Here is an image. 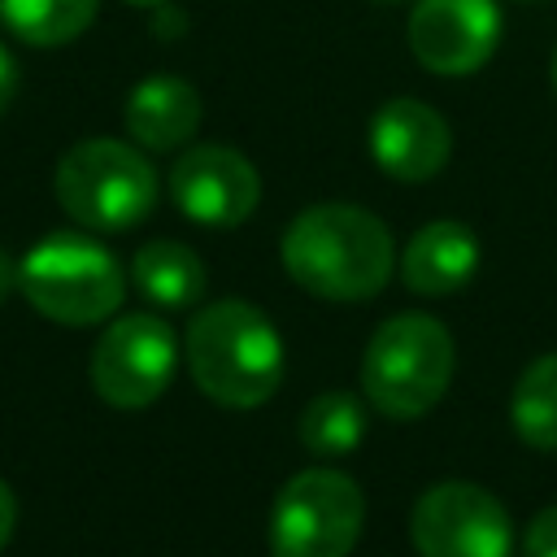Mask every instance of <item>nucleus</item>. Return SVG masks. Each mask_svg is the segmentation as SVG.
<instances>
[{
	"label": "nucleus",
	"instance_id": "f257e3e1",
	"mask_svg": "<svg viewBox=\"0 0 557 557\" xmlns=\"http://www.w3.org/2000/svg\"><path fill=\"white\" fill-rule=\"evenodd\" d=\"M283 265L322 300H370L396 265L392 231L361 205H309L283 231Z\"/></svg>",
	"mask_w": 557,
	"mask_h": 557
},
{
	"label": "nucleus",
	"instance_id": "f03ea898",
	"mask_svg": "<svg viewBox=\"0 0 557 557\" xmlns=\"http://www.w3.org/2000/svg\"><path fill=\"white\" fill-rule=\"evenodd\" d=\"M196 387L226 409H257L283 383V335L248 300H213L183 335Z\"/></svg>",
	"mask_w": 557,
	"mask_h": 557
},
{
	"label": "nucleus",
	"instance_id": "7ed1b4c3",
	"mask_svg": "<svg viewBox=\"0 0 557 557\" xmlns=\"http://www.w3.org/2000/svg\"><path fill=\"white\" fill-rule=\"evenodd\" d=\"M453 370L457 344L448 326L431 313H396L374 326L361 352V392L383 418L413 422L444 400Z\"/></svg>",
	"mask_w": 557,
	"mask_h": 557
},
{
	"label": "nucleus",
	"instance_id": "20e7f679",
	"mask_svg": "<svg viewBox=\"0 0 557 557\" xmlns=\"http://www.w3.org/2000/svg\"><path fill=\"white\" fill-rule=\"evenodd\" d=\"M17 292L35 313L61 326H96L122 309L126 274L117 257L78 231L44 235L17 261Z\"/></svg>",
	"mask_w": 557,
	"mask_h": 557
},
{
	"label": "nucleus",
	"instance_id": "39448f33",
	"mask_svg": "<svg viewBox=\"0 0 557 557\" xmlns=\"http://www.w3.org/2000/svg\"><path fill=\"white\" fill-rule=\"evenodd\" d=\"M52 191L78 226L131 231L157 205V170L122 139H83L57 161Z\"/></svg>",
	"mask_w": 557,
	"mask_h": 557
},
{
	"label": "nucleus",
	"instance_id": "423d86ee",
	"mask_svg": "<svg viewBox=\"0 0 557 557\" xmlns=\"http://www.w3.org/2000/svg\"><path fill=\"white\" fill-rule=\"evenodd\" d=\"M366 522L352 474L309 466L292 474L270 509V557H348Z\"/></svg>",
	"mask_w": 557,
	"mask_h": 557
},
{
	"label": "nucleus",
	"instance_id": "0eeeda50",
	"mask_svg": "<svg viewBox=\"0 0 557 557\" xmlns=\"http://www.w3.org/2000/svg\"><path fill=\"white\" fill-rule=\"evenodd\" d=\"M178 366V339L157 313H122L91 348V387L113 409L152 405Z\"/></svg>",
	"mask_w": 557,
	"mask_h": 557
},
{
	"label": "nucleus",
	"instance_id": "6e6552de",
	"mask_svg": "<svg viewBox=\"0 0 557 557\" xmlns=\"http://www.w3.org/2000/svg\"><path fill=\"white\" fill-rule=\"evenodd\" d=\"M409 540L418 557H513V522L505 505L470 479L426 487L413 505Z\"/></svg>",
	"mask_w": 557,
	"mask_h": 557
},
{
	"label": "nucleus",
	"instance_id": "1a4fd4ad",
	"mask_svg": "<svg viewBox=\"0 0 557 557\" xmlns=\"http://www.w3.org/2000/svg\"><path fill=\"white\" fill-rule=\"evenodd\" d=\"M170 196L183 218L200 226H239L261 200L257 165L226 144H196L170 170Z\"/></svg>",
	"mask_w": 557,
	"mask_h": 557
},
{
	"label": "nucleus",
	"instance_id": "9d476101",
	"mask_svg": "<svg viewBox=\"0 0 557 557\" xmlns=\"http://www.w3.org/2000/svg\"><path fill=\"white\" fill-rule=\"evenodd\" d=\"M500 39L496 0H418L409 13V52L422 70L461 78L487 65Z\"/></svg>",
	"mask_w": 557,
	"mask_h": 557
},
{
	"label": "nucleus",
	"instance_id": "9b49d317",
	"mask_svg": "<svg viewBox=\"0 0 557 557\" xmlns=\"http://www.w3.org/2000/svg\"><path fill=\"white\" fill-rule=\"evenodd\" d=\"M370 157L396 183H426L448 165L453 131L426 100L400 96L370 117Z\"/></svg>",
	"mask_w": 557,
	"mask_h": 557
},
{
	"label": "nucleus",
	"instance_id": "f8f14e48",
	"mask_svg": "<svg viewBox=\"0 0 557 557\" xmlns=\"http://www.w3.org/2000/svg\"><path fill=\"white\" fill-rule=\"evenodd\" d=\"M479 261H483V252H479L474 231L466 222L440 218V222H426L405 244L400 278L418 296H448V292H461L474 278Z\"/></svg>",
	"mask_w": 557,
	"mask_h": 557
},
{
	"label": "nucleus",
	"instance_id": "ddd939ff",
	"mask_svg": "<svg viewBox=\"0 0 557 557\" xmlns=\"http://www.w3.org/2000/svg\"><path fill=\"white\" fill-rule=\"evenodd\" d=\"M200 113H205L200 91L178 74H152L135 83V91L126 96V131L139 148L152 152L183 148L196 135Z\"/></svg>",
	"mask_w": 557,
	"mask_h": 557
},
{
	"label": "nucleus",
	"instance_id": "4468645a",
	"mask_svg": "<svg viewBox=\"0 0 557 557\" xmlns=\"http://www.w3.org/2000/svg\"><path fill=\"white\" fill-rule=\"evenodd\" d=\"M131 278L157 309H187L205 296V261L178 239H152L135 252Z\"/></svg>",
	"mask_w": 557,
	"mask_h": 557
},
{
	"label": "nucleus",
	"instance_id": "2eb2a0df",
	"mask_svg": "<svg viewBox=\"0 0 557 557\" xmlns=\"http://www.w3.org/2000/svg\"><path fill=\"white\" fill-rule=\"evenodd\" d=\"M513 435L535 453H557V352L535 357L509 396Z\"/></svg>",
	"mask_w": 557,
	"mask_h": 557
},
{
	"label": "nucleus",
	"instance_id": "dca6fc26",
	"mask_svg": "<svg viewBox=\"0 0 557 557\" xmlns=\"http://www.w3.org/2000/svg\"><path fill=\"white\" fill-rule=\"evenodd\" d=\"M100 0H0V22L30 48H61L96 22Z\"/></svg>",
	"mask_w": 557,
	"mask_h": 557
},
{
	"label": "nucleus",
	"instance_id": "f3484780",
	"mask_svg": "<svg viewBox=\"0 0 557 557\" xmlns=\"http://www.w3.org/2000/svg\"><path fill=\"white\" fill-rule=\"evenodd\" d=\"M366 440V405L352 392H322L300 413V444L313 457H348Z\"/></svg>",
	"mask_w": 557,
	"mask_h": 557
},
{
	"label": "nucleus",
	"instance_id": "a211bd4d",
	"mask_svg": "<svg viewBox=\"0 0 557 557\" xmlns=\"http://www.w3.org/2000/svg\"><path fill=\"white\" fill-rule=\"evenodd\" d=\"M522 557H557V505L540 509L522 535Z\"/></svg>",
	"mask_w": 557,
	"mask_h": 557
},
{
	"label": "nucleus",
	"instance_id": "6ab92c4d",
	"mask_svg": "<svg viewBox=\"0 0 557 557\" xmlns=\"http://www.w3.org/2000/svg\"><path fill=\"white\" fill-rule=\"evenodd\" d=\"M13 527H17V496H13V487L0 479V553H4V544L13 540Z\"/></svg>",
	"mask_w": 557,
	"mask_h": 557
},
{
	"label": "nucleus",
	"instance_id": "aec40b11",
	"mask_svg": "<svg viewBox=\"0 0 557 557\" xmlns=\"http://www.w3.org/2000/svg\"><path fill=\"white\" fill-rule=\"evenodd\" d=\"M13 96H17V61H13L9 48L0 44V113L13 104Z\"/></svg>",
	"mask_w": 557,
	"mask_h": 557
},
{
	"label": "nucleus",
	"instance_id": "412c9836",
	"mask_svg": "<svg viewBox=\"0 0 557 557\" xmlns=\"http://www.w3.org/2000/svg\"><path fill=\"white\" fill-rule=\"evenodd\" d=\"M13 287H17V261H13V257L0 248V300H4Z\"/></svg>",
	"mask_w": 557,
	"mask_h": 557
},
{
	"label": "nucleus",
	"instance_id": "4be33fe9",
	"mask_svg": "<svg viewBox=\"0 0 557 557\" xmlns=\"http://www.w3.org/2000/svg\"><path fill=\"white\" fill-rule=\"evenodd\" d=\"M553 91H557V52H553Z\"/></svg>",
	"mask_w": 557,
	"mask_h": 557
},
{
	"label": "nucleus",
	"instance_id": "5701e85b",
	"mask_svg": "<svg viewBox=\"0 0 557 557\" xmlns=\"http://www.w3.org/2000/svg\"><path fill=\"white\" fill-rule=\"evenodd\" d=\"M126 4H157V0H126Z\"/></svg>",
	"mask_w": 557,
	"mask_h": 557
},
{
	"label": "nucleus",
	"instance_id": "b1692460",
	"mask_svg": "<svg viewBox=\"0 0 557 557\" xmlns=\"http://www.w3.org/2000/svg\"><path fill=\"white\" fill-rule=\"evenodd\" d=\"M379 4H392V0H379Z\"/></svg>",
	"mask_w": 557,
	"mask_h": 557
}]
</instances>
